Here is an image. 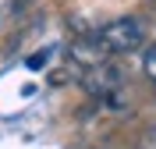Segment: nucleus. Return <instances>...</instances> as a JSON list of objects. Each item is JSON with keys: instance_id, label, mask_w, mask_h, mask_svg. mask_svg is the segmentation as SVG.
Returning a JSON list of instances; mask_svg holds the SVG:
<instances>
[{"instance_id": "nucleus-5", "label": "nucleus", "mask_w": 156, "mask_h": 149, "mask_svg": "<svg viewBox=\"0 0 156 149\" xmlns=\"http://www.w3.org/2000/svg\"><path fill=\"white\" fill-rule=\"evenodd\" d=\"M153 89H156V82H153Z\"/></svg>"}, {"instance_id": "nucleus-2", "label": "nucleus", "mask_w": 156, "mask_h": 149, "mask_svg": "<svg viewBox=\"0 0 156 149\" xmlns=\"http://www.w3.org/2000/svg\"><path fill=\"white\" fill-rule=\"evenodd\" d=\"M85 85L96 92V96H110V92L121 85V71H117V68H103V64H96V68H92V75L85 78Z\"/></svg>"}, {"instance_id": "nucleus-1", "label": "nucleus", "mask_w": 156, "mask_h": 149, "mask_svg": "<svg viewBox=\"0 0 156 149\" xmlns=\"http://www.w3.org/2000/svg\"><path fill=\"white\" fill-rule=\"evenodd\" d=\"M103 53H131L146 43V25L138 18H114L92 36Z\"/></svg>"}, {"instance_id": "nucleus-4", "label": "nucleus", "mask_w": 156, "mask_h": 149, "mask_svg": "<svg viewBox=\"0 0 156 149\" xmlns=\"http://www.w3.org/2000/svg\"><path fill=\"white\" fill-rule=\"evenodd\" d=\"M50 60V53H36V57H29V68H43Z\"/></svg>"}, {"instance_id": "nucleus-3", "label": "nucleus", "mask_w": 156, "mask_h": 149, "mask_svg": "<svg viewBox=\"0 0 156 149\" xmlns=\"http://www.w3.org/2000/svg\"><path fill=\"white\" fill-rule=\"evenodd\" d=\"M142 71H146L149 78L156 82V43H153V46L146 50V57H142Z\"/></svg>"}]
</instances>
